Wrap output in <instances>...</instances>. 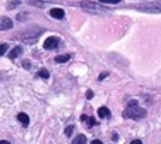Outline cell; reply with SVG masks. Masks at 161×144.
I'll return each instance as SVG.
<instances>
[{
    "mask_svg": "<svg viewBox=\"0 0 161 144\" xmlns=\"http://www.w3.org/2000/svg\"><path fill=\"white\" fill-rule=\"evenodd\" d=\"M146 116H147V110H144L143 108H140L139 102L134 100V99L127 103L125 112H123V117H125V119L140 120V119H144Z\"/></svg>",
    "mask_w": 161,
    "mask_h": 144,
    "instance_id": "6da1fadb",
    "label": "cell"
},
{
    "mask_svg": "<svg viewBox=\"0 0 161 144\" xmlns=\"http://www.w3.org/2000/svg\"><path fill=\"white\" fill-rule=\"evenodd\" d=\"M44 28L41 27H31V28H27V30H23L21 33H19L17 38L23 40L25 44H36L38 37L44 33Z\"/></svg>",
    "mask_w": 161,
    "mask_h": 144,
    "instance_id": "7a4b0ae2",
    "label": "cell"
},
{
    "mask_svg": "<svg viewBox=\"0 0 161 144\" xmlns=\"http://www.w3.org/2000/svg\"><path fill=\"white\" fill-rule=\"evenodd\" d=\"M133 7L140 11H147V13H161V0L150 3H142V4H136Z\"/></svg>",
    "mask_w": 161,
    "mask_h": 144,
    "instance_id": "3957f363",
    "label": "cell"
},
{
    "mask_svg": "<svg viewBox=\"0 0 161 144\" xmlns=\"http://www.w3.org/2000/svg\"><path fill=\"white\" fill-rule=\"evenodd\" d=\"M58 44H59L58 37H48L44 41V48L45 50H54V48L58 47Z\"/></svg>",
    "mask_w": 161,
    "mask_h": 144,
    "instance_id": "277c9868",
    "label": "cell"
},
{
    "mask_svg": "<svg viewBox=\"0 0 161 144\" xmlns=\"http://www.w3.org/2000/svg\"><path fill=\"white\" fill-rule=\"evenodd\" d=\"M10 28H13V21H11V19H8V17H6V16L0 17V31L10 30Z\"/></svg>",
    "mask_w": 161,
    "mask_h": 144,
    "instance_id": "5b68a950",
    "label": "cell"
},
{
    "mask_svg": "<svg viewBox=\"0 0 161 144\" xmlns=\"http://www.w3.org/2000/svg\"><path fill=\"white\" fill-rule=\"evenodd\" d=\"M50 14H51V17H54V19H58V20H62L65 17V11L62 10V8H59V7L51 8Z\"/></svg>",
    "mask_w": 161,
    "mask_h": 144,
    "instance_id": "8992f818",
    "label": "cell"
},
{
    "mask_svg": "<svg viewBox=\"0 0 161 144\" xmlns=\"http://www.w3.org/2000/svg\"><path fill=\"white\" fill-rule=\"evenodd\" d=\"M80 7H83L85 10H100V8H105V7H100V6L95 4L92 2H80Z\"/></svg>",
    "mask_w": 161,
    "mask_h": 144,
    "instance_id": "52a82bcc",
    "label": "cell"
},
{
    "mask_svg": "<svg viewBox=\"0 0 161 144\" xmlns=\"http://www.w3.org/2000/svg\"><path fill=\"white\" fill-rule=\"evenodd\" d=\"M17 120H19V122L24 126V127H27V126L30 125V117H28L25 113H19V114H17Z\"/></svg>",
    "mask_w": 161,
    "mask_h": 144,
    "instance_id": "ba28073f",
    "label": "cell"
},
{
    "mask_svg": "<svg viewBox=\"0 0 161 144\" xmlns=\"http://www.w3.org/2000/svg\"><path fill=\"white\" fill-rule=\"evenodd\" d=\"M21 53H23V48L20 47V45H17V47H14L13 50L8 53V57H10L11 59H14V58H17V57H19Z\"/></svg>",
    "mask_w": 161,
    "mask_h": 144,
    "instance_id": "9c48e42d",
    "label": "cell"
},
{
    "mask_svg": "<svg viewBox=\"0 0 161 144\" xmlns=\"http://www.w3.org/2000/svg\"><path fill=\"white\" fill-rule=\"evenodd\" d=\"M97 114H99V117H110V110H109L106 106H102V108L97 109Z\"/></svg>",
    "mask_w": 161,
    "mask_h": 144,
    "instance_id": "30bf717a",
    "label": "cell"
},
{
    "mask_svg": "<svg viewBox=\"0 0 161 144\" xmlns=\"http://www.w3.org/2000/svg\"><path fill=\"white\" fill-rule=\"evenodd\" d=\"M69 58H71L69 54H65V55H57L55 57V62L57 64H62V62L69 61Z\"/></svg>",
    "mask_w": 161,
    "mask_h": 144,
    "instance_id": "8fae6325",
    "label": "cell"
},
{
    "mask_svg": "<svg viewBox=\"0 0 161 144\" xmlns=\"http://www.w3.org/2000/svg\"><path fill=\"white\" fill-rule=\"evenodd\" d=\"M20 4H21L20 0H10V2H7V10H13V8L19 7Z\"/></svg>",
    "mask_w": 161,
    "mask_h": 144,
    "instance_id": "7c38bea8",
    "label": "cell"
},
{
    "mask_svg": "<svg viewBox=\"0 0 161 144\" xmlns=\"http://www.w3.org/2000/svg\"><path fill=\"white\" fill-rule=\"evenodd\" d=\"M72 144H86V137L83 134H78L76 139H74Z\"/></svg>",
    "mask_w": 161,
    "mask_h": 144,
    "instance_id": "4fadbf2b",
    "label": "cell"
},
{
    "mask_svg": "<svg viewBox=\"0 0 161 144\" xmlns=\"http://www.w3.org/2000/svg\"><path fill=\"white\" fill-rule=\"evenodd\" d=\"M37 76H38V78H42V79H48V78H50V72L42 68V69H40L38 72H37Z\"/></svg>",
    "mask_w": 161,
    "mask_h": 144,
    "instance_id": "5bb4252c",
    "label": "cell"
},
{
    "mask_svg": "<svg viewBox=\"0 0 161 144\" xmlns=\"http://www.w3.org/2000/svg\"><path fill=\"white\" fill-rule=\"evenodd\" d=\"M96 125H99V122H96L95 120V117H89L88 119V127H92V126H96Z\"/></svg>",
    "mask_w": 161,
    "mask_h": 144,
    "instance_id": "9a60e30c",
    "label": "cell"
},
{
    "mask_svg": "<svg viewBox=\"0 0 161 144\" xmlns=\"http://www.w3.org/2000/svg\"><path fill=\"white\" fill-rule=\"evenodd\" d=\"M74 129H75V127H74L72 125H71V126H68V127H65V136H68V137H69L71 134H72Z\"/></svg>",
    "mask_w": 161,
    "mask_h": 144,
    "instance_id": "2e32d148",
    "label": "cell"
},
{
    "mask_svg": "<svg viewBox=\"0 0 161 144\" xmlns=\"http://www.w3.org/2000/svg\"><path fill=\"white\" fill-rule=\"evenodd\" d=\"M7 48H8V45H7V44H0V57L4 55L6 51H7Z\"/></svg>",
    "mask_w": 161,
    "mask_h": 144,
    "instance_id": "e0dca14e",
    "label": "cell"
},
{
    "mask_svg": "<svg viewBox=\"0 0 161 144\" xmlns=\"http://www.w3.org/2000/svg\"><path fill=\"white\" fill-rule=\"evenodd\" d=\"M28 4H34V6H44V3L38 2V0H28Z\"/></svg>",
    "mask_w": 161,
    "mask_h": 144,
    "instance_id": "ac0fdd59",
    "label": "cell"
},
{
    "mask_svg": "<svg viewBox=\"0 0 161 144\" xmlns=\"http://www.w3.org/2000/svg\"><path fill=\"white\" fill-rule=\"evenodd\" d=\"M99 2H102V3H110V4H117V3H120L122 0H99Z\"/></svg>",
    "mask_w": 161,
    "mask_h": 144,
    "instance_id": "d6986e66",
    "label": "cell"
},
{
    "mask_svg": "<svg viewBox=\"0 0 161 144\" xmlns=\"http://www.w3.org/2000/svg\"><path fill=\"white\" fill-rule=\"evenodd\" d=\"M108 75H109V72H102V74L97 76V80H103L106 76H108Z\"/></svg>",
    "mask_w": 161,
    "mask_h": 144,
    "instance_id": "ffe728a7",
    "label": "cell"
},
{
    "mask_svg": "<svg viewBox=\"0 0 161 144\" xmlns=\"http://www.w3.org/2000/svg\"><path fill=\"white\" fill-rule=\"evenodd\" d=\"M23 67H24L25 69H30L31 65H30V62H28V61H23Z\"/></svg>",
    "mask_w": 161,
    "mask_h": 144,
    "instance_id": "44dd1931",
    "label": "cell"
},
{
    "mask_svg": "<svg viewBox=\"0 0 161 144\" xmlns=\"http://www.w3.org/2000/svg\"><path fill=\"white\" fill-rule=\"evenodd\" d=\"M92 97H93V92L88 91V92H86V99H92Z\"/></svg>",
    "mask_w": 161,
    "mask_h": 144,
    "instance_id": "7402d4cb",
    "label": "cell"
},
{
    "mask_svg": "<svg viewBox=\"0 0 161 144\" xmlns=\"http://www.w3.org/2000/svg\"><path fill=\"white\" fill-rule=\"evenodd\" d=\"M130 144H143V141H142V140H133Z\"/></svg>",
    "mask_w": 161,
    "mask_h": 144,
    "instance_id": "603a6c76",
    "label": "cell"
},
{
    "mask_svg": "<svg viewBox=\"0 0 161 144\" xmlns=\"http://www.w3.org/2000/svg\"><path fill=\"white\" fill-rule=\"evenodd\" d=\"M91 144H103V143L100 141V140H93V141H92Z\"/></svg>",
    "mask_w": 161,
    "mask_h": 144,
    "instance_id": "cb8c5ba5",
    "label": "cell"
},
{
    "mask_svg": "<svg viewBox=\"0 0 161 144\" xmlns=\"http://www.w3.org/2000/svg\"><path fill=\"white\" fill-rule=\"evenodd\" d=\"M0 144H11L10 141H6V140H0Z\"/></svg>",
    "mask_w": 161,
    "mask_h": 144,
    "instance_id": "d4e9b609",
    "label": "cell"
}]
</instances>
